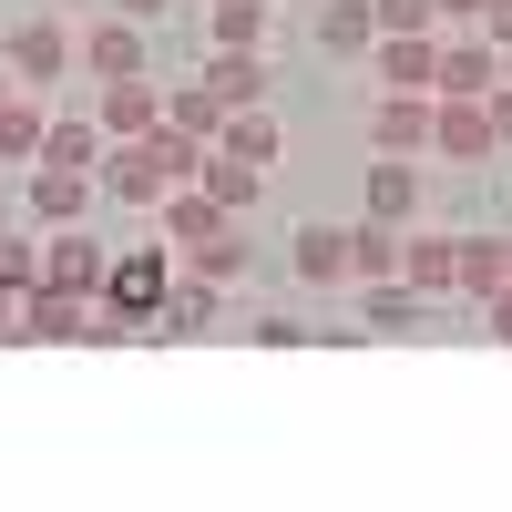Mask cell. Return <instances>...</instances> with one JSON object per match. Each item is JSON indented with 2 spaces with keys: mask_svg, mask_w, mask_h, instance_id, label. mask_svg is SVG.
Wrapping results in <instances>:
<instances>
[{
  "mask_svg": "<svg viewBox=\"0 0 512 512\" xmlns=\"http://www.w3.org/2000/svg\"><path fill=\"white\" fill-rule=\"evenodd\" d=\"M205 195L226 205V216H246L256 195H267V164H246V154H226V144H205V175H195Z\"/></svg>",
  "mask_w": 512,
  "mask_h": 512,
  "instance_id": "13",
  "label": "cell"
},
{
  "mask_svg": "<svg viewBox=\"0 0 512 512\" xmlns=\"http://www.w3.org/2000/svg\"><path fill=\"white\" fill-rule=\"evenodd\" d=\"M482 113H492V144H512V72H502L492 93H482Z\"/></svg>",
  "mask_w": 512,
  "mask_h": 512,
  "instance_id": "31",
  "label": "cell"
},
{
  "mask_svg": "<svg viewBox=\"0 0 512 512\" xmlns=\"http://www.w3.org/2000/svg\"><path fill=\"white\" fill-rule=\"evenodd\" d=\"M0 236H11V216H0Z\"/></svg>",
  "mask_w": 512,
  "mask_h": 512,
  "instance_id": "37",
  "label": "cell"
},
{
  "mask_svg": "<svg viewBox=\"0 0 512 512\" xmlns=\"http://www.w3.org/2000/svg\"><path fill=\"white\" fill-rule=\"evenodd\" d=\"M185 267H195V277H216V287L246 277V236H236V216H226L216 236H195V246H185Z\"/></svg>",
  "mask_w": 512,
  "mask_h": 512,
  "instance_id": "25",
  "label": "cell"
},
{
  "mask_svg": "<svg viewBox=\"0 0 512 512\" xmlns=\"http://www.w3.org/2000/svg\"><path fill=\"white\" fill-rule=\"evenodd\" d=\"M11 93H21V82H11V72H0V103H11Z\"/></svg>",
  "mask_w": 512,
  "mask_h": 512,
  "instance_id": "35",
  "label": "cell"
},
{
  "mask_svg": "<svg viewBox=\"0 0 512 512\" xmlns=\"http://www.w3.org/2000/svg\"><path fill=\"white\" fill-rule=\"evenodd\" d=\"M369 144L379 154H431V93H379L369 103Z\"/></svg>",
  "mask_w": 512,
  "mask_h": 512,
  "instance_id": "9",
  "label": "cell"
},
{
  "mask_svg": "<svg viewBox=\"0 0 512 512\" xmlns=\"http://www.w3.org/2000/svg\"><path fill=\"white\" fill-rule=\"evenodd\" d=\"M492 82H502V52H492L482 31H461V41H441V52H431V93H451V103H482Z\"/></svg>",
  "mask_w": 512,
  "mask_h": 512,
  "instance_id": "3",
  "label": "cell"
},
{
  "mask_svg": "<svg viewBox=\"0 0 512 512\" xmlns=\"http://www.w3.org/2000/svg\"><path fill=\"white\" fill-rule=\"evenodd\" d=\"M349 277H359V287H369V277H400V226H379V216L349 226Z\"/></svg>",
  "mask_w": 512,
  "mask_h": 512,
  "instance_id": "21",
  "label": "cell"
},
{
  "mask_svg": "<svg viewBox=\"0 0 512 512\" xmlns=\"http://www.w3.org/2000/svg\"><path fill=\"white\" fill-rule=\"evenodd\" d=\"M103 267H113V256H103V236L93 226H41V287H62V297H103Z\"/></svg>",
  "mask_w": 512,
  "mask_h": 512,
  "instance_id": "1",
  "label": "cell"
},
{
  "mask_svg": "<svg viewBox=\"0 0 512 512\" xmlns=\"http://www.w3.org/2000/svg\"><path fill=\"white\" fill-rule=\"evenodd\" d=\"M226 154H246V164H267L277 175V154H287V134H277V113L267 103H246V113H226V134H216Z\"/></svg>",
  "mask_w": 512,
  "mask_h": 512,
  "instance_id": "19",
  "label": "cell"
},
{
  "mask_svg": "<svg viewBox=\"0 0 512 512\" xmlns=\"http://www.w3.org/2000/svg\"><path fill=\"white\" fill-rule=\"evenodd\" d=\"M297 277H349V226H297Z\"/></svg>",
  "mask_w": 512,
  "mask_h": 512,
  "instance_id": "22",
  "label": "cell"
},
{
  "mask_svg": "<svg viewBox=\"0 0 512 512\" xmlns=\"http://www.w3.org/2000/svg\"><path fill=\"white\" fill-rule=\"evenodd\" d=\"M318 41H328V52H359V62H369V41H379L369 0H328V11H318Z\"/></svg>",
  "mask_w": 512,
  "mask_h": 512,
  "instance_id": "24",
  "label": "cell"
},
{
  "mask_svg": "<svg viewBox=\"0 0 512 512\" xmlns=\"http://www.w3.org/2000/svg\"><path fill=\"white\" fill-rule=\"evenodd\" d=\"M82 205H93V175H72V164H31V226H72Z\"/></svg>",
  "mask_w": 512,
  "mask_h": 512,
  "instance_id": "11",
  "label": "cell"
},
{
  "mask_svg": "<svg viewBox=\"0 0 512 512\" xmlns=\"http://www.w3.org/2000/svg\"><path fill=\"white\" fill-rule=\"evenodd\" d=\"M502 287H512V246H502Z\"/></svg>",
  "mask_w": 512,
  "mask_h": 512,
  "instance_id": "36",
  "label": "cell"
},
{
  "mask_svg": "<svg viewBox=\"0 0 512 512\" xmlns=\"http://www.w3.org/2000/svg\"><path fill=\"white\" fill-rule=\"evenodd\" d=\"M72 72H93V82H123V72H144V21H93V31H82L72 41Z\"/></svg>",
  "mask_w": 512,
  "mask_h": 512,
  "instance_id": "6",
  "label": "cell"
},
{
  "mask_svg": "<svg viewBox=\"0 0 512 512\" xmlns=\"http://www.w3.org/2000/svg\"><path fill=\"white\" fill-rule=\"evenodd\" d=\"M431 154H441V164H492V154H502V144H492V113L431 93Z\"/></svg>",
  "mask_w": 512,
  "mask_h": 512,
  "instance_id": "5",
  "label": "cell"
},
{
  "mask_svg": "<svg viewBox=\"0 0 512 512\" xmlns=\"http://www.w3.org/2000/svg\"><path fill=\"white\" fill-rule=\"evenodd\" d=\"M216 226H226V205L205 195V185H175V195H164V246H175V256H185L195 236H216Z\"/></svg>",
  "mask_w": 512,
  "mask_h": 512,
  "instance_id": "16",
  "label": "cell"
},
{
  "mask_svg": "<svg viewBox=\"0 0 512 512\" xmlns=\"http://www.w3.org/2000/svg\"><path fill=\"white\" fill-rule=\"evenodd\" d=\"M441 21H482V0H441Z\"/></svg>",
  "mask_w": 512,
  "mask_h": 512,
  "instance_id": "34",
  "label": "cell"
},
{
  "mask_svg": "<svg viewBox=\"0 0 512 512\" xmlns=\"http://www.w3.org/2000/svg\"><path fill=\"white\" fill-rule=\"evenodd\" d=\"M154 318H164V338H195V328H216V277H195V267H185L175 287H164V308H154Z\"/></svg>",
  "mask_w": 512,
  "mask_h": 512,
  "instance_id": "17",
  "label": "cell"
},
{
  "mask_svg": "<svg viewBox=\"0 0 512 512\" xmlns=\"http://www.w3.org/2000/svg\"><path fill=\"white\" fill-rule=\"evenodd\" d=\"M502 287V236H461V297H492Z\"/></svg>",
  "mask_w": 512,
  "mask_h": 512,
  "instance_id": "28",
  "label": "cell"
},
{
  "mask_svg": "<svg viewBox=\"0 0 512 512\" xmlns=\"http://www.w3.org/2000/svg\"><path fill=\"white\" fill-rule=\"evenodd\" d=\"M400 277L420 297H451L461 287V236H400Z\"/></svg>",
  "mask_w": 512,
  "mask_h": 512,
  "instance_id": "10",
  "label": "cell"
},
{
  "mask_svg": "<svg viewBox=\"0 0 512 512\" xmlns=\"http://www.w3.org/2000/svg\"><path fill=\"white\" fill-rule=\"evenodd\" d=\"M103 144H134V134H154L164 123V93H154V72H123V82H103Z\"/></svg>",
  "mask_w": 512,
  "mask_h": 512,
  "instance_id": "7",
  "label": "cell"
},
{
  "mask_svg": "<svg viewBox=\"0 0 512 512\" xmlns=\"http://www.w3.org/2000/svg\"><path fill=\"white\" fill-rule=\"evenodd\" d=\"M82 318H93V297H62V287L21 297V338H82Z\"/></svg>",
  "mask_w": 512,
  "mask_h": 512,
  "instance_id": "18",
  "label": "cell"
},
{
  "mask_svg": "<svg viewBox=\"0 0 512 512\" xmlns=\"http://www.w3.org/2000/svg\"><path fill=\"white\" fill-rule=\"evenodd\" d=\"M164 287H175V246H164V236H154L144 256H113V267H103V297H113L123 318H154Z\"/></svg>",
  "mask_w": 512,
  "mask_h": 512,
  "instance_id": "2",
  "label": "cell"
},
{
  "mask_svg": "<svg viewBox=\"0 0 512 512\" xmlns=\"http://www.w3.org/2000/svg\"><path fill=\"white\" fill-rule=\"evenodd\" d=\"M482 308H492V338H502V349H512V287H492Z\"/></svg>",
  "mask_w": 512,
  "mask_h": 512,
  "instance_id": "32",
  "label": "cell"
},
{
  "mask_svg": "<svg viewBox=\"0 0 512 512\" xmlns=\"http://www.w3.org/2000/svg\"><path fill=\"white\" fill-rule=\"evenodd\" d=\"M216 11V52H267V31H277V0H205Z\"/></svg>",
  "mask_w": 512,
  "mask_h": 512,
  "instance_id": "15",
  "label": "cell"
},
{
  "mask_svg": "<svg viewBox=\"0 0 512 512\" xmlns=\"http://www.w3.org/2000/svg\"><path fill=\"white\" fill-rule=\"evenodd\" d=\"M205 93H216L226 113L267 103V52H216V62H205Z\"/></svg>",
  "mask_w": 512,
  "mask_h": 512,
  "instance_id": "14",
  "label": "cell"
},
{
  "mask_svg": "<svg viewBox=\"0 0 512 512\" xmlns=\"http://www.w3.org/2000/svg\"><path fill=\"white\" fill-rule=\"evenodd\" d=\"M164 123H175V134H195V144H216V134H226V103L205 93V82H185V93H164Z\"/></svg>",
  "mask_w": 512,
  "mask_h": 512,
  "instance_id": "23",
  "label": "cell"
},
{
  "mask_svg": "<svg viewBox=\"0 0 512 512\" xmlns=\"http://www.w3.org/2000/svg\"><path fill=\"white\" fill-rule=\"evenodd\" d=\"M369 82L379 93H431V31H379L369 41Z\"/></svg>",
  "mask_w": 512,
  "mask_h": 512,
  "instance_id": "8",
  "label": "cell"
},
{
  "mask_svg": "<svg viewBox=\"0 0 512 512\" xmlns=\"http://www.w3.org/2000/svg\"><path fill=\"white\" fill-rule=\"evenodd\" d=\"M41 134H52V113H41V93H11V103H0V164H41Z\"/></svg>",
  "mask_w": 512,
  "mask_h": 512,
  "instance_id": "20",
  "label": "cell"
},
{
  "mask_svg": "<svg viewBox=\"0 0 512 512\" xmlns=\"http://www.w3.org/2000/svg\"><path fill=\"white\" fill-rule=\"evenodd\" d=\"M103 11H123V21H164L175 0H103Z\"/></svg>",
  "mask_w": 512,
  "mask_h": 512,
  "instance_id": "33",
  "label": "cell"
},
{
  "mask_svg": "<svg viewBox=\"0 0 512 512\" xmlns=\"http://www.w3.org/2000/svg\"><path fill=\"white\" fill-rule=\"evenodd\" d=\"M369 21H379V31H431L441 0H369Z\"/></svg>",
  "mask_w": 512,
  "mask_h": 512,
  "instance_id": "29",
  "label": "cell"
},
{
  "mask_svg": "<svg viewBox=\"0 0 512 512\" xmlns=\"http://www.w3.org/2000/svg\"><path fill=\"white\" fill-rule=\"evenodd\" d=\"M41 164H72V175H93V164H103V123H52V134H41Z\"/></svg>",
  "mask_w": 512,
  "mask_h": 512,
  "instance_id": "26",
  "label": "cell"
},
{
  "mask_svg": "<svg viewBox=\"0 0 512 512\" xmlns=\"http://www.w3.org/2000/svg\"><path fill=\"white\" fill-rule=\"evenodd\" d=\"M410 318H420V287H410V277H369V328H379V338H400Z\"/></svg>",
  "mask_w": 512,
  "mask_h": 512,
  "instance_id": "27",
  "label": "cell"
},
{
  "mask_svg": "<svg viewBox=\"0 0 512 512\" xmlns=\"http://www.w3.org/2000/svg\"><path fill=\"white\" fill-rule=\"evenodd\" d=\"M369 216H379V226H410V216H420V164H410V154H379V164H369Z\"/></svg>",
  "mask_w": 512,
  "mask_h": 512,
  "instance_id": "12",
  "label": "cell"
},
{
  "mask_svg": "<svg viewBox=\"0 0 512 512\" xmlns=\"http://www.w3.org/2000/svg\"><path fill=\"white\" fill-rule=\"evenodd\" d=\"M482 41H492V52H512V0H482V21H472Z\"/></svg>",
  "mask_w": 512,
  "mask_h": 512,
  "instance_id": "30",
  "label": "cell"
},
{
  "mask_svg": "<svg viewBox=\"0 0 512 512\" xmlns=\"http://www.w3.org/2000/svg\"><path fill=\"white\" fill-rule=\"evenodd\" d=\"M62 72H72V21H21L11 31V82L21 93H52Z\"/></svg>",
  "mask_w": 512,
  "mask_h": 512,
  "instance_id": "4",
  "label": "cell"
}]
</instances>
